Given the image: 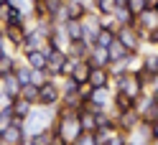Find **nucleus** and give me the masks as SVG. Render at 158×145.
<instances>
[{
  "label": "nucleus",
  "mask_w": 158,
  "mask_h": 145,
  "mask_svg": "<svg viewBox=\"0 0 158 145\" xmlns=\"http://www.w3.org/2000/svg\"><path fill=\"white\" fill-rule=\"evenodd\" d=\"M26 138H28V130H26L23 120H10L3 127V132H0V140L8 143V145H23Z\"/></svg>",
  "instance_id": "nucleus-1"
},
{
  "label": "nucleus",
  "mask_w": 158,
  "mask_h": 145,
  "mask_svg": "<svg viewBox=\"0 0 158 145\" xmlns=\"http://www.w3.org/2000/svg\"><path fill=\"white\" fill-rule=\"evenodd\" d=\"M0 79H3V74H0Z\"/></svg>",
  "instance_id": "nucleus-42"
},
{
  "label": "nucleus",
  "mask_w": 158,
  "mask_h": 145,
  "mask_svg": "<svg viewBox=\"0 0 158 145\" xmlns=\"http://www.w3.org/2000/svg\"><path fill=\"white\" fill-rule=\"evenodd\" d=\"M8 54V48H0V59H3V56Z\"/></svg>",
  "instance_id": "nucleus-36"
},
{
  "label": "nucleus",
  "mask_w": 158,
  "mask_h": 145,
  "mask_svg": "<svg viewBox=\"0 0 158 145\" xmlns=\"http://www.w3.org/2000/svg\"><path fill=\"white\" fill-rule=\"evenodd\" d=\"M59 102H61V89H59L56 79H48L44 87H38V104H44V107H56Z\"/></svg>",
  "instance_id": "nucleus-3"
},
{
  "label": "nucleus",
  "mask_w": 158,
  "mask_h": 145,
  "mask_svg": "<svg viewBox=\"0 0 158 145\" xmlns=\"http://www.w3.org/2000/svg\"><path fill=\"white\" fill-rule=\"evenodd\" d=\"M72 145H97V140H94V132H82V135H79V138H77Z\"/></svg>",
  "instance_id": "nucleus-31"
},
{
  "label": "nucleus",
  "mask_w": 158,
  "mask_h": 145,
  "mask_svg": "<svg viewBox=\"0 0 158 145\" xmlns=\"http://www.w3.org/2000/svg\"><path fill=\"white\" fill-rule=\"evenodd\" d=\"M143 94H151V97H158V71L151 74L143 84Z\"/></svg>",
  "instance_id": "nucleus-28"
},
{
  "label": "nucleus",
  "mask_w": 158,
  "mask_h": 145,
  "mask_svg": "<svg viewBox=\"0 0 158 145\" xmlns=\"http://www.w3.org/2000/svg\"><path fill=\"white\" fill-rule=\"evenodd\" d=\"M112 112H123V110H133L135 107V99H130L127 94H123V92H115L112 89Z\"/></svg>",
  "instance_id": "nucleus-19"
},
{
  "label": "nucleus",
  "mask_w": 158,
  "mask_h": 145,
  "mask_svg": "<svg viewBox=\"0 0 158 145\" xmlns=\"http://www.w3.org/2000/svg\"><path fill=\"white\" fill-rule=\"evenodd\" d=\"M64 3H66V0H64Z\"/></svg>",
  "instance_id": "nucleus-44"
},
{
  "label": "nucleus",
  "mask_w": 158,
  "mask_h": 145,
  "mask_svg": "<svg viewBox=\"0 0 158 145\" xmlns=\"http://www.w3.org/2000/svg\"><path fill=\"white\" fill-rule=\"evenodd\" d=\"M61 28H64L66 41H82V38H84L82 21H64V23H61Z\"/></svg>",
  "instance_id": "nucleus-16"
},
{
  "label": "nucleus",
  "mask_w": 158,
  "mask_h": 145,
  "mask_svg": "<svg viewBox=\"0 0 158 145\" xmlns=\"http://www.w3.org/2000/svg\"><path fill=\"white\" fill-rule=\"evenodd\" d=\"M92 92H94V89H92V87L87 84V82H84V84H79V89H77V94H79V99H82V102H89Z\"/></svg>",
  "instance_id": "nucleus-32"
},
{
  "label": "nucleus",
  "mask_w": 158,
  "mask_h": 145,
  "mask_svg": "<svg viewBox=\"0 0 158 145\" xmlns=\"http://www.w3.org/2000/svg\"><path fill=\"white\" fill-rule=\"evenodd\" d=\"M92 51V43L89 41H69V46H66V56L69 59H87V54Z\"/></svg>",
  "instance_id": "nucleus-13"
},
{
  "label": "nucleus",
  "mask_w": 158,
  "mask_h": 145,
  "mask_svg": "<svg viewBox=\"0 0 158 145\" xmlns=\"http://www.w3.org/2000/svg\"><path fill=\"white\" fill-rule=\"evenodd\" d=\"M105 145H127V132H120V130H115L110 138L105 140Z\"/></svg>",
  "instance_id": "nucleus-29"
},
{
  "label": "nucleus",
  "mask_w": 158,
  "mask_h": 145,
  "mask_svg": "<svg viewBox=\"0 0 158 145\" xmlns=\"http://www.w3.org/2000/svg\"><path fill=\"white\" fill-rule=\"evenodd\" d=\"M23 61L31 66V69H46V56L41 48H23Z\"/></svg>",
  "instance_id": "nucleus-12"
},
{
  "label": "nucleus",
  "mask_w": 158,
  "mask_h": 145,
  "mask_svg": "<svg viewBox=\"0 0 158 145\" xmlns=\"http://www.w3.org/2000/svg\"><path fill=\"white\" fill-rule=\"evenodd\" d=\"M33 107H36V104H31V102L21 99V97H15V99L10 102V112H13V120H23V122H26Z\"/></svg>",
  "instance_id": "nucleus-15"
},
{
  "label": "nucleus",
  "mask_w": 158,
  "mask_h": 145,
  "mask_svg": "<svg viewBox=\"0 0 158 145\" xmlns=\"http://www.w3.org/2000/svg\"><path fill=\"white\" fill-rule=\"evenodd\" d=\"M15 64H18V59H15V56L13 54H5L3 56V59H0V74H13L15 71Z\"/></svg>",
  "instance_id": "nucleus-26"
},
{
  "label": "nucleus",
  "mask_w": 158,
  "mask_h": 145,
  "mask_svg": "<svg viewBox=\"0 0 158 145\" xmlns=\"http://www.w3.org/2000/svg\"><path fill=\"white\" fill-rule=\"evenodd\" d=\"M87 13H89V8L84 3H79V0H66L64 3V18L66 21H82Z\"/></svg>",
  "instance_id": "nucleus-9"
},
{
  "label": "nucleus",
  "mask_w": 158,
  "mask_h": 145,
  "mask_svg": "<svg viewBox=\"0 0 158 145\" xmlns=\"http://www.w3.org/2000/svg\"><path fill=\"white\" fill-rule=\"evenodd\" d=\"M13 74H15V79L21 82V87H23V84H28V82H31V66H28L26 61H23V64L18 61V64H15V71H13Z\"/></svg>",
  "instance_id": "nucleus-25"
},
{
  "label": "nucleus",
  "mask_w": 158,
  "mask_h": 145,
  "mask_svg": "<svg viewBox=\"0 0 158 145\" xmlns=\"http://www.w3.org/2000/svg\"><path fill=\"white\" fill-rule=\"evenodd\" d=\"M115 41V31H110V28H100V33H97L94 36V41H92V46H97V48H107V46H110Z\"/></svg>",
  "instance_id": "nucleus-21"
},
{
  "label": "nucleus",
  "mask_w": 158,
  "mask_h": 145,
  "mask_svg": "<svg viewBox=\"0 0 158 145\" xmlns=\"http://www.w3.org/2000/svg\"><path fill=\"white\" fill-rule=\"evenodd\" d=\"M54 140V130L51 127H44V130H36V132H28L26 143L28 145H51Z\"/></svg>",
  "instance_id": "nucleus-17"
},
{
  "label": "nucleus",
  "mask_w": 158,
  "mask_h": 145,
  "mask_svg": "<svg viewBox=\"0 0 158 145\" xmlns=\"http://www.w3.org/2000/svg\"><path fill=\"white\" fill-rule=\"evenodd\" d=\"M115 38L120 41L127 51H133V54H138L140 51V43H143V33L140 31H135V26H120L115 31Z\"/></svg>",
  "instance_id": "nucleus-2"
},
{
  "label": "nucleus",
  "mask_w": 158,
  "mask_h": 145,
  "mask_svg": "<svg viewBox=\"0 0 158 145\" xmlns=\"http://www.w3.org/2000/svg\"><path fill=\"white\" fill-rule=\"evenodd\" d=\"M18 97H21V99H26V102H31V104H38V87H33V84H23Z\"/></svg>",
  "instance_id": "nucleus-24"
},
{
  "label": "nucleus",
  "mask_w": 158,
  "mask_h": 145,
  "mask_svg": "<svg viewBox=\"0 0 158 145\" xmlns=\"http://www.w3.org/2000/svg\"><path fill=\"white\" fill-rule=\"evenodd\" d=\"M112 3H115V8H123V5L127 3V0H112Z\"/></svg>",
  "instance_id": "nucleus-35"
},
{
  "label": "nucleus",
  "mask_w": 158,
  "mask_h": 145,
  "mask_svg": "<svg viewBox=\"0 0 158 145\" xmlns=\"http://www.w3.org/2000/svg\"><path fill=\"white\" fill-rule=\"evenodd\" d=\"M156 99H158V97H156Z\"/></svg>",
  "instance_id": "nucleus-43"
},
{
  "label": "nucleus",
  "mask_w": 158,
  "mask_h": 145,
  "mask_svg": "<svg viewBox=\"0 0 158 145\" xmlns=\"http://www.w3.org/2000/svg\"><path fill=\"white\" fill-rule=\"evenodd\" d=\"M140 69L148 74H156L158 71V54H145L140 56Z\"/></svg>",
  "instance_id": "nucleus-23"
},
{
  "label": "nucleus",
  "mask_w": 158,
  "mask_h": 145,
  "mask_svg": "<svg viewBox=\"0 0 158 145\" xmlns=\"http://www.w3.org/2000/svg\"><path fill=\"white\" fill-rule=\"evenodd\" d=\"M0 48H8V41H5V33H3V28H0Z\"/></svg>",
  "instance_id": "nucleus-34"
},
{
  "label": "nucleus",
  "mask_w": 158,
  "mask_h": 145,
  "mask_svg": "<svg viewBox=\"0 0 158 145\" xmlns=\"http://www.w3.org/2000/svg\"><path fill=\"white\" fill-rule=\"evenodd\" d=\"M5 3H8V0H0V5H5Z\"/></svg>",
  "instance_id": "nucleus-37"
},
{
  "label": "nucleus",
  "mask_w": 158,
  "mask_h": 145,
  "mask_svg": "<svg viewBox=\"0 0 158 145\" xmlns=\"http://www.w3.org/2000/svg\"><path fill=\"white\" fill-rule=\"evenodd\" d=\"M112 18H115V23H117V26H133V23H135V15L127 10V5L115 8V10H112Z\"/></svg>",
  "instance_id": "nucleus-20"
},
{
  "label": "nucleus",
  "mask_w": 158,
  "mask_h": 145,
  "mask_svg": "<svg viewBox=\"0 0 158 145\" xmlns=\"http://www.w3.org/2000/svg\"><path fill=\"white\" fill-rule=\"evenodd\" d=\"M125 5H127V10H130L133 15H140L145 8H148V3H145V0H127Z\"/></svg>",
  "instance_id": "nucleus-30"
},
{
  "label": "nucleus",
  "mask_w": 158,
  "mask_h": 145,
  "mask_svg": "<svg viewBox=\"0 0 158 145\" xmlns=\"http://www.w3.org/2000/svg\"><path fill=\"white\" fill-rule=\"evenodd\" d=\"M110 69L107 66H92L89 69V76H87V84L92 89H100V87H110Z\"/></svg>",
  "instance_id": "nucleus-8"
},
{
  "label": "nucleus",
  "mask_w": 158,
  "mask_h": 145,
  "mask_svg": "<svg viewBox=\"0 0 158 145\" xmlns=\"http://www.w3.org/2000/svg\"><path fill=\"white\" fill-rule=\"evenodd\" d=\"M153 10H156V13H158V3H156V8H153Z\"/></svg>",
  "instance_id": "nucleus-38"
},
{
  "label": "nucleus",
  "mask_w": 158,
  "mask_h": 145,
  "mask_svg": "<svg viewBox=\"0 0 158 145\" xmlns=\"http://www.w3.org/2000/svg\"><path fill=\"white\" fill-rule=\"evenodd\" d=\"M28 23V13L23 10H18V8L13 5H0V26H18V28H23Z\"/></svg>",
  "instance_id": "nucleus-4"
},
{
  "label": "nucleus",
  "mask_w": 158,
  "mask_h": 145,
  "mask_svg": "<svg viewBox=\"0 0 158 145\" xmlns=\"http://www.w3.org/2000/svg\"><path fill=\"white\" fill-rule=\"evenodd\" d=\"M151 145H158V143H151Z\"/></svg>",
  "instance_id": "nucleus-41"
},
{
  "label": "nucleus",
  "mask_w": 158,
  "mask_h": 145,
  "mask_svg": "<svg viewBox=\"0 0 158 145\" xmlns=\"http://www.w3.org/2000/svg\"><path fill=\"white\" fill-rule=\"evenodd\" d=\"M3 33H5V41H8V46L18 48V51L23 48V38H26V26H23V28H18V26H3Z\"/></svg>",
  "instance_id": "nucleus-10"
},
{
  "label": "nucleus",
  "mask_w": 158,
  "mask_h": 145,
  "mask_svg": "<svg viewBox=\"0 0 158 145\" xmlns=\"http://www.w3.org/2000/svg\"><path fill=\"white\" fill-rule=\"evenodd\" d=\"M87 61L92 66H110V56H107V48H97L92 46V51L87 54Z\"/></svg>",
  "instance_id": "nucleus-18"
},
{
  "label": "nucleus",
  "mask_w": 158,
  "mask_h": 145,
  "mask_svg": "<svg viewBox=\"0 0 158 145\" xmlns=\"http://www.w3.org/2000/svg\"><path fill=\"white\" fill-rule=\"evenodd\" d=\"M82 28H84V41H94V36L100 33V28H102V18L97 15L94 10H89L84 18H82Z\"/></svg>",
  "instance_id": "nucleus-7"
},
{
  "label": "nucleus",
  "mask_w": 158,
  "mask_h": 145,
  "mask_svg": "<svg viewBox=\"0 0 158 145\" xmlns=\"http://www.w3.org/2000/svg\"><path fill=\"white\" fill-rule=\"evenodd\" d=\"M151 138H153V143H158V120L151 122Z\"/></svg>",
  "instance_id": "nucleus-33"
},
{
  "label": "nucleus",
  "mask_w": 158,
  "mask_h": 145,
  "mask_svg": "<svg viewBox=\"0 0 158 145\" xmlns=\"http://www.w3.org/2000/svg\"><path fill=\"white\" fill-rule=\"evenodd\" d=\"M51 76L46 74V69H31V82L28 84H33V87H44Z\"/></svg>",
  "instance_id": "nucleus-27"
},
{
  "label": "nucleus",
  "mask_w": 158,
  "mask_h": 145,
  "mask_svg": "<svg viewBox=\"0 0 158 145\" xmlns=\"http://www.w3.org/2000/svg\"><path fill=\"white\" fill-rule=\"evenodd\" d=\"M127 145H138V143H130V140H127Z\"/></svg>",
  "instance_id": "nucleus-39"
},
{
  "label": "nucleus",
  "mask_w": 158,
  "mask_h": 145,
  "mask_svg": "<svg viewBox=\"0 0 158 145\" xmlns=\"http://www.w3.org/2000/svg\"><path fill=\"white\" fill-rule=\"evenodd\" d=\"M92 10L100 18H110L112 10H115V3L112 0H92Z\"/></svg>",
  "instance_id": "nucleus-22"
},
{
  "label": "nucleus",
  "mask_w": 158,
  "mask_h": 145,
  "mask_svg": "<svg viewBox=\"0 0 158 145\" xmlns=\"http://www.w3.org/2000/svg\"><path fill=\"white\" fill-rule=\"evenodd\" d=\"M66 51H54L51 56L46 59V74L51 76V79H61L64 76V64H66Z\"/></svg>",
  "instance_id": "nucleus-6"
},
{
  "label": "nucleus",
  "mask_w": 158,
  "mask_h": 145,
  "mask_svg": "<svg viewBox=\"0 0 158 145\" xmlns=\"http://www.w3.org/2000/svg\"><path fill=\"white\" fill-rule=\"evenodd\" d=\"M87 104H89L92 110H107V104H110V87H100V89H94Z\"/></svg>",
  "instance_id": "nucleus-14"
},
{
  "label": "nucleus",
  "mask_w": 158,
  "mask_h": 145,
  "mask_svg": "<svg viewBox=\"0 0 158 145\" xmlns=\"http://www.w3.org/2000/svg\"><path fill=\"white\" fill-rule=\"evenodd\" d=\"M115 115V127L120 130V132H127L130 135L135 130V125L140 122V115H138V110H123V112H112Z\"/></svg>",
  "instance_id": "nucleus-5"
},
{
  "label": "nucleus",
  "mask_w": 158,
  "mask_h": 145,
  "mask_svg": "<svg viewBox=\"0 0 158 145\" xmlns=\"http://www.w3.org/2000/svg\"><path fill=\"white\" fill-rule=\"evenodd\" d=\"M0 28H3V26H0Z\"/></svg>",
  "instance_id": "nucleus-45"
},
{
  "label": "nucleus",
  "mask_w": 158,
  "mask_h": 145,
  "mask_svg": "<svg viewBox=\"0 0 158 145\" xmlns=\"http://www.w3.org/2000/svg\"><path fill=\"white\" fill-rule=\"evenodd\" d=\"M89 69H92V64L87 61V59H74V61H72V71H69V76H72L77 84H84L87 76H89Z\"/></svg>",
  "instance_id": "nucleus-11"
},
{
  "label": "nucleus",
  "mask_w": 158,
  "mask_h": 145,
  "mask_svg": "<svg viewBox=\"0 0 158 145\" xmlns=\"http://www.w3.org/2000/svg\"><path fill=\"white\" fill-rule=\"evenodd\" d=\"M28 3H36V0H28Z\"/></svg>",
  "instance_id": "nucleus-40"
}]
</instances>
